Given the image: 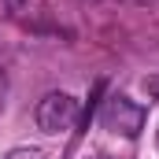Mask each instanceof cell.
I'll list each match as a JSON object with an SVG mask.
<instances>
[{
    "mask_svg": "<svg viewBox=\"0 0 159 159\" xmlns=\"http://www.w3.org/2000/svg\"><path fill=\"white\" fill-rule=\"evenodd\" d=\"M100 122H104V129H111V133H119V137H137L141 129H144V107L137 104V100H129V96H107V104H104V111H100Z\"/></svg>",
    "mask_w": 159,
    "mask_h": 159,
    "instance_id": "obj_1",
    "label": "cell"
},
{
    "mask_svg": "<svg viewBox=\"0 0 159 159\" xmlns=\"http://www.w3.org/2000/svg\"><path fill=\"white\" fill-rule=\"evenodd\" d=\"M34 119H37V126L44 133H63V129H70L78 122V100L70 93H48L37 104Z\"/></svg>",
    "mask_w": 159,
    "mask_h": 159,
    "instance_id": "obj_2",
    "label": "cell"
},
{
    "mask_svg": "<svg viewBox=\"0 0 159 159\" xmlns=\"http://www.w3.org/2000/svg\"><path fill=\"white\" fill-rule=\"evenodd\" d=\"M4 159H44V156H41L37 148H11Z\"/></svg>",
    "mask_w": 159,
    "mask_h": 159,
    "instance_id": "obj_3",
    "label": "cell"
},
{
    "mask_svg": "<svg viewBox=\"0 0 159 159\" xmlns=\"http://www.w3.org/2000/svg\"><path fill=\"white\" fill-rule=\"evenodd\" d=\"M144 93L159 104V74H148V78H144Z\"/></svg>",
    "mask_w": 159,
    "mask_h": 159,
    "instance_id": "obj_4",
    "label": "cell"
}]
</instances>
